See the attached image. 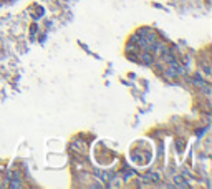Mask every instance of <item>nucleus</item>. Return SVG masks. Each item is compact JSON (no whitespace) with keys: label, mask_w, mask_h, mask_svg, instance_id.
Segmentation results:
<instances>
[{"label":"nucleus","mask_w":212,"mask_h":189,"mask_svg":"<svg viewBox=\"0 0 212 189\" xmlns=\"http://www.w3.org/2000/svg\"><path fill=\"white\" fill-rule=\"evenodd\" d=\"M141 62L146 63V65H149L151 63V55H149V53H143V55H141Z\"/></svg>","instance_id":"obj_1"}]
</instances>
